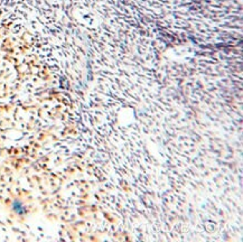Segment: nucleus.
I'll list each match as a JSON object with an SVG mask.
<instances>
[{"label":"nucleus","instance_id":"nucleus-1","mask_svg":"<svg viewBox=\"0 0 243 242\" xmlns=\"http://www.w3.org/2000/svg\"><path fill=\"white\" fill-rule=\"evenodd\" d=\"M12 208L17 212L18 214H22V213H24L25 212V206H24L23 204L20 202H16V203H14V205H12Z\"/></svg>","mask_w":243,"mask_h":242}]
</instances>
